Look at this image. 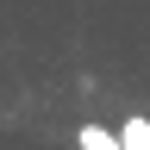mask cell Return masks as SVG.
<instances>
[{
    "mask_svg": "<svg viewBox=\"0 0 150 150\" xmlns=\"http://www.w3.org/2000/svg\"><path fill=\"white\" fill-rule=\"evenodd\" d=\"M119 150H150V119L144 112H131V119L119 125Z\"/></svg>",
    "mask_w": 150,
    "mask_h": 150,
    "instance_id": "6da1fadb",
    "label": "cell"
},
{
    "mask_svg": "<svg viewBox=\"0 0 150 150\" xmlns=\"http://www.w3.org/2000/svg\"><path fill=\"white\" fill-rule=\"evenodd\" d=\"M75 144H81V150H119V131H112V125H81Z\"/></svg>",
    "mask_w": 150,
    "mask_h": 150,
    "instance_id": "7a4b0ae2",
    "label": "cell"
}]
</instances>
